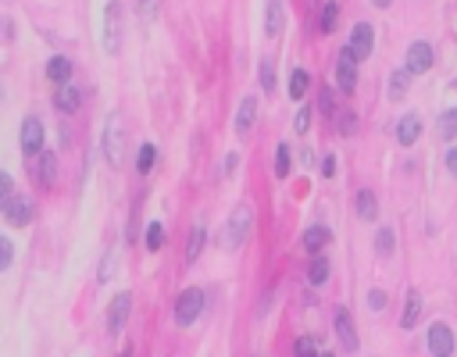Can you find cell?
Masks as SVG:
<instances>
[{"label": "cell", "instance_id": "obj_1", "mask_svg": "<svg viewBox=\"0 0 457 357\" xmlns=\"http://www.w3.org/2000/svg\"><path fill=\"white\" fill-rule=\"evenodd\" d=\"M247 232H250V207H236V211L229 215V225L222 232V247L225 250H236L247 243Z\"/></svg>", "mask_w": 457, "mask_h": 357}, {"label": "cell", "instance_id": "obj_2", "mask_svg": "<svg viewBox=\"0 0 457 357\" xmlns=\"http://www.w3.org/2000/svg\"><path fill=\"white\" fill-rule=\"evenodd\" d=\"M204 301H207V296H204V289H182V296H179V301H175V321L179 325H193L197 318H200V311H204Z\"/></svg>", "mask_w": 457, "mask_h": 357}, {"label": "cell", "instance_id": "obj_3", "mask_svg": "<svg viewBox=\"0 0 457 357\" xmlns=\"http://www.w3.org/2000/svg\"><path fill=\"white\" fill-rule=\"evenodd\" d=\"M372 47H375V29H372L368 22H357V25L350 29V43H347L343 50H347V54L354 57V61L361 65L364 57L372 54Z\"/></svg>", "mask_w": 457, "mask_h": 357}, {"label": "cell", "instance_id": "obj_4", "mask_svg": "<svg viewBox=\"0 0 457 357\" xmlns=\"http://www.w3.org/2000/svg\"><path fill=\"white\" fill-rule=\"evenodd\" d=\"M129 311H133V293H118L114 304L107 307V333H111V336H118L121 329H126Z\"/></svg>", "mask_w": 457, "mask_h": 357}, {"label": "cell", "instance_id": "obj_5", "mask_svg": "<svg viewBox=\"0 0 457 357\" xmlns=\"http://www.w3.org/2000/svg\"><path fill=\"white\" fill-rule=\"evenodd\" d=\"M33 215H36V204L29 200V197H11L8 207H4V218H8V225H15V229H25L29 222H33Z\"/></svg>", "mask_w": 457, "mask_h": 357}, {"label": "cell", "instance_id": "obj_6", "mask_svg": "<svg viewBox=\"0 0 457 357\" xmlns=\"http://www.w3.org/2000/svg\"><path fill=\"white\" fill-rule=\"evenodd\" d=\"M411 75H421V72H429L433 68V47L425 43V40H414L407 47V65H404Z\"/></svg>", "mask_w": 457, "mask_h": 357}, {"label": "cell", "instance_id": "obj_7", "mask_svg": "<svg viewBox=\"0 0 457 357\" xmlns=\"http://www.w3.org/2000/svg\"><path fill=\"white\" fill-rule=\"evenodd\" d=\"M429 350H433V357H450V354H454V333H450L447 321H433V329H429Z\"/></svg>", "mask_w": 457, "mask_h": 357}, {"label": "cell", "instance_id": "obj_8", "mask_svg": "<svg viewBox=\"0 0 457 357\" xmlns=\"http://www.w3.org/2000/svg\"><path fill=\"white\" fill-rule=\"evenodd\" d=\"M22 151H25V158L43 151V126L36 122V118H25L22 122Z\"/></svg>", "mask_w": 457, "mask_h": 357}, {"label": "cell", "instance_id": "obj_9", "mask_svg": "<svg viewBox=\"0 0 457 357\" xmlns=\"http://www.w3.org/2000/svg\"><path fill=\"white\" fill-rule=\"evenodd\" d=\"M104 158L118 168L121 165V129H118V118H107V129H104Z\"/></svg>", "mask_w": 457, "mask_h": 357}, {"label": "cell", "instance_id": "obj_10", "mask_svg": "<svg viewBox=\"0 0 457 357\" xmlns=\"http://www.w3.org/2000/svg\"><path fill=\"white\" fill-rule=\"evenodd\" d=\"M336 86L343 89V93H354V89H357V61L347 50L340 54V61H336Z\"/></svg>", "mask_w": 457, "mask_h": 357}, {"label": "cell", "instance_id": "obj_11", "mask_svg": "<svg viewBox=\"0 0 457 357\" xmlns=\"http://www.w3.org/2000/svg\"><path fill=\"white\" fill-rule=\"evenodd\" d=\"M332 321H336V336H340L343 350H347V354H354V350H357V333H354L350 311H347V307H340V311H336V318H332Z\"/></svg>", "mask_w": 457, "mask_h": 357}, {"label": "cell", "instance_id": "obj_12", "mask_svg": "<svg viewBox=\"0 0 457 357\" xmlns=\"http://www.w3.org/2000/svg\"><path fill=\"white\" fill-rule=\"evenodd\" d=\"M418 136H421V118L418 114H404L397 122V143L400 146H414Z\"/></svg>", "mask_w": 457, "mask_h": 357}, {"label": "cell", "instance_id": "obj_13", "mask_svg": "<svg viewBox=\"0 0 457 357\" xmlns=\"http://www.w3.org/2000/svg\"><path fill=\"white\" fill-rule=\"evenodd\" d=\"M104 15H107V25H104V47L114 50V47H118V25H121V4H118V0H111Z\"/></svg>", "mask_w": 457, "mask_h": 357}, {"label": "cell", "instance_id": "obj_14", "mask_svg": "<svg viewBox=\"0 0 457 357\" xmlns=\"http://www.w3.org/2000/svg\"><path fill=\"white\" fill-rule=\"evenodd\" d=\"M254 118H257V97H243V104L236 111V132L247 136L250 126H254Z\"/></svg>", "mask_w": 457, "mask_h": 357}, {"label": "cell", "instance_id": "obj_15", "mask_svg": "<svg viewBox=\"0 0 457 357\" xmlns=\"http://www.w3.org/2000/svg\"><path fill=\"white\" fill-rule=\"evenodd\" d=\"M47 79L57 82V86H68V79H72V61H68V57H50V61H47Z\"/></svg>", "mask_w": 457, "mask_h": 357}, {"label": "cell", "instance_id": "obj_16", "mask_svg": "<svg viewBox=\"0 0 457 357\" xmlns=\"http://www.w3.org/2000/svg\"><path fill=\"white\" fill-rule=\"evenodd\" d=\"M79 100H82V93H79L75 86H61L57 97H54V107L65 111V114H75V111H79Z\"/></svg>", "mask_w": 457, "mask_h": 357}, {"label": "cell", "instance_id": "obj_17", "mask_svg": "<svg viewBox=\"0 0 457 357\" xmlns=\"http://www.w3.org/2000/svg\"><path fill=\"white\" fill-rule=\"evenodd\" d=\"M354 211H357V218L372 222V218L379 215V200H375V193H372V190H361L357 200H354Z\"/></svg>", "mask_w": 457, "mask_h": 357}, {"label": "cell", "instance_id": "obj_18", "mask_svg": "<svg viewBox=\"0 0 457 357\" xmlns=\"http://www.w3.org/2000/svg\"><path fill=\"white\" fill-rule=\"evenodd\" d=\"M329 240H332V236H329L325 225H311L308 232H304V250H308V254H318Z\"/></svg>", "mask_w": 457, "mask_h": 357}, {"label": "cell", "instance_id": "obj_19", "mask_svg": "<svg viewBox=\"0 0 457 357\" xmlns=\"http://www.w3.org/2000/svg\"><path fill=\"white\" fill-rule=\"evenodd\" d=\"M418 318H421V293L407 289V307H404V318H400V329H414Z\"/></svg>", "mask_w": 457, "mask_h": 357}, {"label": "cell", "instance_id": "obj_20", "mask_svg": "<svg viewBox=\"0 0 457 357\" xmlns=\"http://www.w3.org/2000/svg\"><path fill=\"white\" fill-rule=\"evenodd\" d=\"M264 33L276 40L283 33V0H268V22H264Z\"/></svg>", "mask_w": 457, "mask_h": 357}, {"label": "cell", "instance_id": "obj_21", "mask_svg": "<svg viewBox=\"0 0 457 357\" xmlns=\"http://www.w3.org/2000/svg\"><path fill=\"white\" fill-rule=\"evenodd\" d=\"M204 243H207V232H204V225H193V229H190V243H186V264H193V261L200 257Z\"/></svg>", "mask_w": 457, "mask_h": 357}, {"label": "cell", "instance_id": "obj_22", "mask_svg": "<svg viewBox=\"0 0 457 357\" xmlns=\"http://www.w3.org/2000/svg\"><path fill=\"white\" fill-rule=\"evenodd\" d=\"M336 25H340V4H336V0H329V4L322 8L318 29H322V33H336Z\"/></svg>", "mask_w": 457, "mask_h": 357}, {"label": "cell", "instance_id": "obj_23", "mask_svg": "<svg viewBox=\"0 0 457 357\" xmlns=\"http://www.w3.org/2000/svg\"><path fill=\"white\" fill-rule=\"evenodd\" d=\"M407 82H411V72H407V68H397V72L389 75V97H393V100H404Z\"/></svg>", "mask_w": 457, "mask_h": 357}, {"label": "cell", "instance_id": "obj_24", "mask_svg": "<svg viewBox=\"0 0 457 357\" xmlns=\"http://www.w3.org/2000/svg\"><path fill=\"white\" fill-rule=\"evenodd\" d=\"M54 172H57V154L54 151H40V183L43 186L54 183Z\"/></svg>", "mask_w": 457, "mask_h": 357}, {"label": "cell", "instance_id": "obj_25", "mask_svg": "<svg viewBox=\"0 0 457 357\" xmlns=\"http://www.w3.org/2000/svg\"><path fill=\"white\" fill-rule=\"evenodd\" d=\"M308 86H311V75H308V68H297V72H293V79H290V97H293V100H304V93H308Z\"/></svg>", "mask_w": 457, "mask_h": 357}, {"label": "cell", "instance_id": "obj_26", "mask_svg": "<svg viewBox=\"0 0 457 357\" xmlns=\"http://www.w3.org/2000/svg\"><path fill=\"white\" fill-rule=\"evenodd\" d=\"M329 272H332V268H329V261L315 254V261L308 264V282H311V286H322V282L329 279Z\"/></svg>", "mask_w": 457, "mask_h": 357}, {"label": "cell", "instance_id": "obj_27", "mask_svg": "<svg viewBox=\"0 0 457 357\" xmlns=\"http://www.w3.org/2000/svg\"><path fill=\"white\" fill-rule=\"evenodd\" d=\"M154 158H158L154 143H143L140 154H136V172H140V175H150V168H154Z\"/></svg>", "mask_w": 457, "mask_h": 357}, {"label": "cell", "instance_id": "obj_28", "mask_svg": "<svg viewBox=\"0 0 457 357\" xmlns=\"http://www.w3.org/2000/svg\"><path fill=\"white\" fill-rule=\"evenodd\" d=\"M457 136V107H447L440 114V139H454Z\"/></svg>", "mask_w": 457, "mask_h": 357}, {"label": "cell", "instance_id": "obj_29", "mask_svg": "<svg viewBox=\"0 0 457 357\" xmlns=\"http://www.w3.org/2000/svg\"><path fill=\"white\" fill-rule=\"evenodd\" d=\"M276 175H279V178L290 175V146H286V143L276 146Z\"/></svg>", "mask_w": 457, "mask_h": 357}, {"label": "cell", "instance_id": "obj_30", "mask_svg": "<svg viewBox=\"0 0 457 357\" xmlns=\"http://www.w3.org/2000/svg\"><path fill=\"white\" fill-rule=\"evenodd\" d=\"M15 261V243L8 240V236H0V272H8Z\"/></svg>", "mask_w": 457, "mask_h": 357}, {"label": "cell", "instance_id": "obj_31", "mask_svg": "<svg viewBox=\"0 0 457 357\" xmlns=\"http://www.w3.org/2000/svg\"><path fill=\"white\" fill-rule=\"evenodd\" d=\"M293 354H297V357H318V343H315L311 336H300L297 347H293Z\"/></svg>", "mask_w": 457, "mask_h": 357}, {"label": "cell", "instance_id": "obj_32", "mask_svg": "<svg viewBox=\"0 0 457 357\" xmlns=\"http://www.w3.org/2000/svg\"><path fill=\"white\" fill-rule=\"evenodd\" d=\"M375 250H379L382 257L393 254V232H389V229H379V236H375Z\"/></svg>", "mask_w": 457, "mask_h": 357}, {"label": "cell", "instance_id": "obj_33", "mask_svg": "<svg viewBox=\"0 0 457 357\" xmlns=\"http://www.w3.org/2000/svg\"><path fill=\"white\" fill-rule=\"evenodd\" d=\"M261 89H264V93H271V89H276V72H271V61H268V57L261 61Z\"/></svg>", "mask_w": 457, "mask_h": 357}, {"label": "cell", "instance_id": "obj_34", "mask_svg": "<svg viewBox=\"0 0 457 357\" xmlns=\"http://www.w3.org/2000/svg\"><path fill=\"white\" fill-rule=\"evenodd\" d=\"M147 250H161V225L158 222L147 225Z\"/></svg>", "mask_w": 457, "mask_h": 357}, {"label": "cell", "instance_id": "obj_35", "mask_svg": "<svg viewBox=\"0 0 457 357\" xmlns=\"http://www.w3.org/2000/svg\"><path fill=\"white\" fill-rule=\"evenodd\" d=\"M11 175L8 172H0V207H8V200H11Z\"/></svg>", "mask_w": 457, "mask_h": 357}, {"label": "cell", "instance_id": "obj_36", "mask_svg": "<svg viewBox=\"0 0 457 357\" xmlns=\"http://www.w3.org/2000/svg\"><path fill=\"white\" fill-rule=\"evenodd\" d=\"M318 107H322L325 114H332V111H336V100H332V89H322V97H318Z\"/></svg>", "mask_w": 457, "mask_h": 357}, {"label": "cell", "instance_id": "obj_37", "mask_svg": "<svg viewBox=\"0 0 457 357\" xmlns=\"http://www.w3.org/2000/svg\"><path fill=\"white\" fill-rule=\"evenodd\" d=\"M354 126H357V118H354L350 111H343V114H340V132H343V136H350V132H354Z\"/></svg>", "mask_w": 457, "mask_h": 357}, {"label": "cell", "instance_id": "obj_38", "mask_svg": "<svg viewBox=\"0 0 457 357\" xmlns=\"http://www.w3.org/2000/svg\"><path fill=\"white\" fill-rule=\"evenodd\" d=\"M368 307H372V311H382V307H386V293H382V289H372V293H368Z\"/></svg>", "mask_w": 457, "mask_h": 357}, {"label": "cell", "instance_id": "obj_39", "mask_svg": "<svg viewBox=\"0 0 457 357\" xmlns=\"http://www.w3.org/2000/svg\"><path fill=\"white\" fill-rule=\"evenodd\" d=\"M308 126H311V111L304 107V111L297 114V132H308Z\"/></svg>", "mask_w": 457, "mask_h": 357}, {"label": "cell", "instance_id": "obj_40", "mask_svg": "<svg viewBox=\"0 0 457 357\" xmlns=\"http://www.w3.org/2000/svg\"><path fill=\"white\" fill-rule=\"evenodd\" d=\"M111 268H114V254H107V257H104V268H100V282H107V279H111Z\"/></svg>", "mask_w": 457, "mask_h": 357}, {"label": "cell", "instance_id": "obj_41", "mask_svg": "<svg viewBox=\"0 0 457 357\" xmlns=\"http://www.w3.org/2000/svg\"><path fill=\"white\" fill-rule=\"evenodd\" d=\"M443 161H447V168H450V175L457 178V146H454V151H447V158H443Z\"/></svg>", "mask_w": 457, "mask_h": 357}, {"label": "cell", "instance_id": "obj_42", "mask_svg": "<svg viewBox=\"0 0 457 357\" xmlns=\"http://www.w3.org/2000/svg\"><path fill=\"white\" fill-rule=\"evenodd\" d=\"M322 175H336V158H332V154H325V161H322Z\"/></svg>", "mask_w": 457, "mask_h": 357}, {"label": "cell", "instance_id": "obj_43", "mask_svg": "<svg viewBox=\"0 0 457 357\" xmlns=\"http://www.w3.org/2000/svg\"><path fill=\"white\" fill-rule=\"evenodd\" d=\"M372 4H375V8H389V0H372Z\"/></svg>", "mask_w": 457, "mask_h": 357}, {"label": "cell", "instance_id": "obj_44", "mask_svg": "<svg viewBox=\"0 0 457 357\" xmlns=\"http://www.w3.org/2000/svg\"><path fill=\"white\" fill-rule=\"evenodd\" d=\"M121 357H133V350H129V347H126V350H121Z\"/></svg>", "mask_w": 457, "mask_h": 357}, {"label": "cell", "instance_id": "obj_45", "mask_svg": "<svg viewBox=\"0 0 457 357\" xmlns=\"http://www.w3.org/2000/svg\"><path fill=\"white\" fill-rule=\"evenodd\" d=\"M143 4H147V8H150V4H154V0H143Z\"/></svg>", "mask_w": 457, "mask_h": 357}, {"label": "cell", "instance_id": "obj_46", "mask_svg": "<svg viewBox=\"0 0 457 357\" xmlns=\"http://www.w3.org/2000/svg\"><path fill=\"white\" fill-rule=\"evenodd\" d=\"M318 357H332V354H318Z\"/></svg>", "mask_w": 457, "mask_h": 357}]
</instances>
